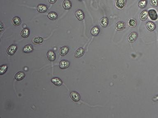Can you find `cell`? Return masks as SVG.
<instances>
[{
    "label": "cell",
    "instance_id": "obj_18",
    "mask_svg": "<svg viewBox=\"0 0 158 118\" xmlns=\"http://www.w3.org/2000/svg\"><path fill=\"white\" fill-rule=\"evenodd\" d=\"M63 7L66 10H69L72 7V3L69 0H65L63 3Z\"/></svg>",
    "mask_w": 158,
    "mask_h": 118
},
{
    "label": "cell",
    "instance_id": "obj_5",
    "mask_svg": "<svg viewBox=\"0 0 158 118\" xmlns=\"http://www.w3.org/2000/svg\"><path fill=\"white\" fill-rule=\"evenodd\" d=\"M17 49V46H16V45H11L7 49V53L10 55H13L16 52Z\"/></svg>",
    "mask_w": 158,
    "mask_h": 118
},
{
    "label": "cell",
    "instance_id": "obj_6",
    "mask_svg": "<svg viewBox=\"0 0 158 118\" xmlns=\"http://www.w3.org/2000/svg\"><path fill=\"white\" fill-rule=\"evenodd\" d=\"M76 17L79 21H82L84 18V12L81 10H78L76 11L75 13Z\"/></svg>",
    "mask_w": 158,
    "mask_h": 118
},
{
    "label": "cell",
    "instance_id": "obj_22",
    "mask_svg": "<svg viewBox=\"0 0 158 118\" xmlns=\"http://www.w3.org/2000/svg\"><path fill=\"white\" fill-rule=\"evenodd\" d=\"M33 48L31 45L28 44L24 47L23 52L25 53H30L33 51Z\"/></svg>",
    "mask_w": 158,
    "mask_h": 118
},
{
    "label": "cell",
    "instance_id": "obj_10",
    "mask_svg": "<svg viewBox=\"0 0 158 118\" xmlns=\"http://www.w3.org/2000/svg\"><path fill=\"white\" fill-rule=\"evenodd\" d=\"M47 57L49 61L53 62L56 59V55L54 52L52 50L48 51L47 53Z\"/></svg>",
    "mask_w": 158,
    "mask_h": 118
},
{
    "label": "cell",
    "instance_id": "obj_28",
    "mask_svg": "<svg viewBox=\"0 0 158 118\" xmlns=\"http://www.w3.org/2000/svg\"><path fill=\"white\" fill-rule=\"evenodd\" d=\"M150 4L153 7L158 6V0H150Z\"/></svg>",
    "mask_w": 158,
    "mask_h": 118
},
{
    "label": "cell",
    "instance_id": "obj_27",
    "mask_svg": "<svg viewBox=\"0 0 158 118\" xmlns=\"http://www.w3.org/2000/svg\"><path fill=\"white\" fill-rule=\"evenodd\" d=\"M7 67L6 65H2L0 67V75L3 74L7 71Z\"/></svg>",
    "mask_w": 158,
    "mask_h": 118
},
{
    "label": "cell",
    "instance_id": "obj_16",
    "mask_svg": "<svg viewBox=\"0 0 158 118\" xmlns=\"http://www.w3.org/2000/svg\"><path fill=\"white\" fill-rule=\"evenodd\" d=\"M25 77V74L23 72L20 71L16 73L15 76V79L17 81H21Z\"/></svg>",
    "mask_w": 158,
    "mask_h": 118
},
{
    "label": "cell",
    "instance_id": "obj_13",
    "mask_svg": "<svg viewBox=\"0 0 158 118\" xmlns=\"http://www.w3.org/2000/svg\"><path fill=\"white\" fill-rule=\"evenodd\" d=\"M69 50V48L67 46H64L62 47L60 49L59 51L60 55H61V56H65L68 53Z\"/></svg>",
    "mask_w": 158,
    "mask_h": 118
},
{
    "label": "cell",
    "instance_id": "obj_31",
    "mask_svg": "<svg viewBox=\"0 0 158 118\" xmlns=\"http://www.w3.org/2000/svg\"><path fill=\"white\" fill-rule=\"evenodd\" d=\"M79 0V1H82L83 0Z\"/></svg>",
    "mask_w": 158,
    "mask_h": 118
},
{
    "label": "cell",
    "instance_id": "obj_11",
    "mask_svg": "<svg viewBox=\"0 0 158 118\" xmlns=\"http://www.w3.org/2000/svg\"><path fill=\"white\" fill-rule=\"evenodd\" d=\"M37 10L38 12L43 13L47 12L48 7L46 5L44 4H40L37 6Z\"/></svg>",
    "mask_w": 158,
    "mask_h": 118
},
{
    "label": "cell",
    "instance_id": "obj_12",
    "mask_svg": "<svg viewBox=\"0 0 158 118\" xmlns=\"http://www.w3.org/2000/svg\"><path fill=\"white\" fill-rule=\"evenodd\" d=\"M146 28L150 31H153L156 29V25L153 22L148 21L146 23Z\"/></svg>",
    "mask_w": 158,
    "mask_h": 118
},
{
    "label": "cell",
    "instance_id": "obj_19",
    "mask_svg": "<svg viewBox=\"0 0 158 118\" xmlns=\"http://www.w3.org/2000/svg\"><path fill=\"white\" fill-rule=\"evenodd\" d=\"M51 81L56 86H60L62 84V80L58 78H54L51 80Z\"/></svg>",
    "mask_w": 158,
    "mask_h": 118
},
{
    "label": "cell",
    "instance_id": "obj_24",
    "mask_svg": "<svg viewBox=\"0 0 158 118\" xmlns=\"http://www.w3.org/2000/svg\"><path fill=\"white\" fill-rule=\"evenodd\" d=\"M30 34V31L28 28L24 29L21 32V35L22 37L24 38H27Z\"/></svg>",
    "mask_w": 158,
    "mask_h": 118
},
{
    "label": "cell",
    "instance_id": "obj_7",
    "mask_svg": "<svg viewBox=\"0 0 158 118\" xmlns=\"http://www.w3.org/2000/svg\"><path fill=\"white\" fill-rule=\"evenodd\" d=\"M125 23L122 21L117 22L115 25L116 29L117 31H122L125 28Z\"/></svg>",
    "mask_w": 158,
    "mask_h": 118
},
{
    "label": "cell",
    "instance_id": "obj_2",
    "mask_svg": "<svg viewBox=\"0 0 158 118\" xmlns=\"http://www.w3.org/2000/svg\"><path fill=\"white\" fill-rule=\"evenodd\" d=\"M148 16L153 21H156L158 19V15L157 12L154 9H150L148 12Z\"/></svg>",
    "mask_w": 158,
    "mask_h": 118
},
{
    "label": "cell",
    "instance_id": "obj_9",
    "mask_svg": "<svg viewBox=\"0 0 158 118\" xmlns=\"http://www.w3.org/2000/svg\"><path fill=\"white\" fill-rule=\"evenodd\" d=\"M69 65L70 62L69 61L66 60H62L60 62L59 66L60 68L63 69L68 68L69 67Z\"/></svg>",
    "mask_w": 158,
    "mask_h": 118
},
{
    "label": "cell",
    "instance_id": "obj_14",
    "mask_svg": "<svg viewBox=\"0 0 158 118\" xmlns=\"http://www.w3.org/2000/svg\"><path fill=\"white\" fill-rule=\"evenodd\" d=\"M109 20L107 17H103L101 19L100 21V23L101 26L102 27L105 28L107 27L108 24Z\"/></svg>",
    "mask_w": 158,
    "mask_h": 118
},
{
    "label": "cell",
    "instance_id": "obj_20",
    "mask_svg": "<svg viewBox=\"0 0 158 118\" xmlns=\"http://www.w3.org/2000/svg\"><path fill=\"white\" fill-rule=\"evenodd\" d=\"M12 23L14 26H20L21 23V20L18 17H15L12 18Z\"/></svg>",
    "mask_w": 158,
    "mask_h": 118
},
{
    "label": "cell",
    "instance_id": "obj_3",
    "mask_svg": "<svg viewBox=\"0 0 158 118\" xmlns=\"http://www.w3.org/2000/svg\"><path fill=\"white\" fill-rule=\"evenodd\" d=\"M138 34L135 32H132L128 37V41L130 43H133L137 39Z\"/></svg>",
    "mask_w": 158,
    "mask_h": 118
},
{
    "label": "cell",
    "instance_id": "obj_15",
    "mask_svg": "<svg viewBox=\"0 0 158 118\" xmlns=\"http://www.w3.org/2000/svg\"><path fill=\"white\" fill-rule=\"evenodd\" d=\"M148 12L146 10H143L141 12V13L140 14V19L142 21H146L148 18Z\"/></svg>",
    "mask_w": 158,
    "mask_h": 118
},
{
    "label": "cell",
    "instance_id": "obj_30",
    "mask_svg": "<svg viewBox=\"0 0 158 118\" xmlns=\"http://www.w3.org/2000/svg\"><path fill=\"white\" fill-rule=\"evenodd\" d=\"M49 0V2L51 4L55 3L56 1V0Z\"/></svg>",
    "mask_w": 158,
    "mask_h": 118
},
{
    "label": "cell",
    "instance_id": "obj_21",
    "mask_svg": "<svg viewBox=\"0 0 158 118\" xmlns=\"http://www.w3.org/2000/svg\"><path fill=\"white\" fill-rule=\"evenodd\" d=\"M33 41L34 44H42L44 42V39L42 37H35L33 38Z\"/></svg>",
    "mask_w": 158,
    "mask_h": 118
},
{
    "label": "cell",
    "instance_id": "obj_4",
    "mask_svg": "<svg viewBox=\"0 0 158 118\" xmlns=\"http://www.w3.org/2000/svg\"><path fill=\"white\" fill-rule=\"evenodd\" d=\"M70 97L71 99L75 102H78L80 99V96L78 93L73 91L70 93Z\"/></svg>",
    "mask_w": 158,
    "mask_h": 118
},
{
    "label": "cell",
    "instance_id": "obj_29",
    "mask_svg": "<svg viewBox=\"0 0 158 118\" xmlns=\"http://www.w3.org/2000/svg\"><path fill=\"white\" fill-rule=\"evenodd\" d=\"M0 32H2V31H3L4 28H2V27H3V25H2V23L1 22L0 23Z\"/></svg>",
    "mask_w": 158,
    "mask_h": 118
},
{
    "label": "cell",
    "instance_id": "obj_1",
    "mask_svg": "<svg viewBox=\"0 0 158 118\" xmlns=\"http://www.w3.org/2000/svg\"><path fill=\"white\" fill-rule=\"evenodd\" d=\"M127 0H116L115 6L119 10H123L125 7Z\"/></svg>",
    "mask_w": 158,
    "mask_h": 118
},
{
    "label": "cell",
    "instance_id": "obj_8",
    "mask_svg": "<svg viewBox=\"0 0 158 118\" xmlns=\"http://www.w3.org/2000/svg\"><path fill=\"white\" fill-rule=\"evenodd\" d=\"M85 52V51L84 49L80 48L78 49L75 52V57L77 58H79L81 57L84 55Z\"/></svg>",
    "mask_w": 158,
    "mask_h": 118
},
{
    "label": "cell",
    "instance_id": "obj_17",
    "mask_svg": "<svg viewBox=\"0 0 158 118\" xmlns=\"http://www.w3.org/2000/svg\"><path fill=\"white\" fill-rule=\"evenodd\" d=\"M90 33L92 35L96 36L100 33V29L97 26H94L91 28Z\"/></svg>",
    "mask_w": 158,
    "mask_h": 118
},
{
    "label": "cell",
    "instance_id": "obj_26",
    "mask_svg": "<svg viewBox=\"0 0 158 118\" xmlns=\"http://www.w3.org/2000/svg\"><path fill=\"white\" fill-rule=\"evenodd\" d=\"M147 0H140L138 2V7L140 8H145L147 5Z\"/></svg>",
    "mask_w": 158,
    "mask_h": 118
},
{
    "label": "cell",
    "instance_id": "obj_23",
    "mask_svg": "<svg viewBox=\"0 0 158 118\" xmlns=\"http://www.w3.org/2000/svg\"><path fill=\"white\" fill-rule=\"evenodd\" d=\"M48 18L49 19L52 20V21H54L55 20L57 19L58 18V15L57 14L56 12H50L48 15Z\"/></svg>",
    "mask_w": 158,
    "mask_h": 118
},
{
    "label": "cell",
    "instance_id": "obj_25",
    "mask_svg": "<svg viewBox=\"0 0 158 118\" xmlns=\"http://www.w3.org/2000/svg\"><path fill=\"white\" fill-rule=\"evenodd\" d=\"M137 21L136 20L133 18H131L129 20L128 22V25L129 27L134 28L136 27L137 25Z\"/></svg>",
    "mask_w": 158,
    "mask_h": 118
}]
</instances>
